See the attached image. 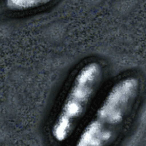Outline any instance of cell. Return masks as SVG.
<instances>
[{
	"label": "cell",
	"mask_w": 146,
	"mask_h": 146,
	"mask_svg": "<svg viewBox=\"0 0 146 146\" xmlns=\"http://www.w3.org/2000/svg\"><path fill=\"white\" fill-rule=\"evenodd\" d=\"M140 90V80L135 75L115 81L79 133L74 146L113 145L138 102Z\"/></svg>",
	"instance_id": "6da1fadb"
},
{
	"label": "cell",
	"mask_w": 146,
	"mask_h": 146,
	"mask_svg": "<svg viewBox=\"0 0 146 146\" xmlns=\"http://www.w3.org/2000/svg\"><path fill=\"white\" fill-rule=\"evenodd\" d=\"M55 0H5L4 5L12 12H28L44 7Z\"/></svg>",
	"instance_id": "3957f363"
},
{
	"label": "cell",
	"mask_w": 146,
	"mask_h": 146,
	"mask_svg": "<svg viewBox=\"0 0 146 146\" xmlns=\"http://www.w3.org/2000/svg\"><path fill=\"white\" fill-rule=\"evenodd\" d=\"M104 76V67L89 61L74 74L51 125L50 134L56 142L67 141L74 133L94 98Z\"/></svg>",
	"instance_id": "7a4b0ae2"
}]
</instances>
